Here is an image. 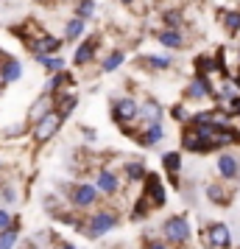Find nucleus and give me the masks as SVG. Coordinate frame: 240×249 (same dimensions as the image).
<instances>
[{
    "label": "nucleus",
    "instance_id": "31",
    "mask_svg": "<svg viewBox=\"0 0 240 249\" xmlns=\"http://www.w3.org/2000/svg\"><path fill=\"white\" fill-rule=\"evenodd\" d=\"M23 249H39V247H36V244H25Z\"/></svg>",
    "mask_w": 240,
    "mask_h": 249
},
{
    "label": "nucleus",
    "instance_id": "32",
    "mask_svg": "<svg viewBox=\"0 0 240 249\" xmlns=\"http://www.w3.org/2000/svg\"><path fill=\"white\" fill-rule=\"evenodd\" d=\"M120 3H134V0H120Z\"/></svg>",
    "mask_w": 240,
    "mask_h": 249
},
{
    "label": "nucleus",
    "instance_id": "17",
    "mask_svg": "<svg viewBox=\"0 0 240 249\" xmlns=\"http://www.w3.org/2000/svg\"><path fill=\"white\" fill-rule=\"evenodd\" d=\"M76 104H79V98H76L73 92H64V95H59V98H56V112L62 115V121L76 109Z\"/></svg>",
    "mask_w": 240,
    "mask_h": 249
},
{
    "label": "nucleus",
    "instance_id": "13",
    "mask_svg": "<svg viewBox=\"0 0 240 249\" xmlns=\"http://www.w3.org/2000/svg\"><path fill=\"white\" fill-rule=\"evenodd\" d=\"M23 76V68H20V62L14 56H0V81H6V84H12Z\"/></svg>",
    "mask_w": 240,
    "mask_h": 249
},
{
    "label": "nucleus",
    "instance_id": "14",
    "mask_svg": "<svg viewBox=\"0 0 240 249\" xmlns=\"http://www.w3.org/2000/svg\"><path fill=\"white\" fill-rule=\"evenodd\" d=\"M207 196H209V202H215V204H229L232 202V191L224 188V185H218V182L207 185Z\"/></svg>",
    "mask_w": 240,
    "mask_h": 249
},
{
    "label": "nucleus",
    "instance_id": "20",
    "mask_svg": "<svg viewBox=\"0 0 240 249\" xmlns=\"http://www.w3.org/2000/svg\"><path fill=\"white\" fill-rule=\"evenodd\" d=\"M123 171H126V177L131 182H143L145 177H148V171H145V165H143V162H126V165H123Z\"/></svg>",
    "mask_w": 240,
    "mask_h": 249
},
{
    "label": "nucleus",
    "instance_id": "28",
    "mask_svg": "<svg viewBox=\"0 0 240 249\" xmlns=\"http://www.w3.org/2000/svg\"><path fill=\"white\" fill-rule=\"evenodd\" d=\"M143 249H168V244H165V241H160V238H151Z\"/></svg>",
    "mask_w": 240,
    "mask_h": 249
},
{
    "label": "nucleus",
    "instance_id": "33",
    "mask_svg": "<svg viewBox=\"0 0 240 249\" xmlns=\"http://www.w3.org/2000/svg\"><path fill=\"white\" fill-rule=\"evenodd\" d=\"M0 84H3V81H0Z\"/></svg>",
    "mask_w": 240,
    "mask_h": 249
},
{
    "label": "nucleus",
    "instance_id": "11",
    "mask_svg": "<svg viewBox=\"0 0 240 249\" xmlns=\"http://www.w3.org/2000/svg\"><path fill=\"white\" fill-rule=\"evenodd\" d=\"M218 174H221V179H240V157L235 154H221L218 157Z\"/></svg>",
    "mask_w": 240,
    "mask_h": 249
},
{
    "label": "nucleus",
    "instance_id": "24",
    "mask_svg": "<svg viewBox=\"0 0 240 249\" xmlns=\"http://www.w3.org/2000/svg\"><path fill=\"white\" fill-rule=\"evenodd\" d=\"M224 25H226L229 34H240V12L238 9H232V12L224 14Z\"/></svg>",
    "mask_w": 240,
    "mask_h": 249
},
{
    "label": "nucleus",
    "instance_id": "12",
    "mask_svg": "<svg viewBox=\"0 0 240 249\" xmlns=\"http://www.w3.org/2000/svg\"><path fill=\"white\" fill-rule=\"evenodd\" d=\"M95 188L103 193V196H114V193L120 191V179H117V174L109 168H101L98 171V179H95Z\"/></svg>",
    "mask_w": 240,
    "mask_h": 249
},
{
    "label": "nucleus",
    "instance_id": "19",
    "mask_svg": "<svg viewBox=\"0 0 240 249\" xmlns=\"http://www.w3.org/2000/svg\"><path fill=\"white\" fill-rule=\"evenodd\" d=\"M123 59H126L123 51H112V53L101 62V70H103V73H112V70H117L120 65H123Z\"/></svg>",
    "mask_w": 240,
    "mask_h": 249
},
{
    "label": "nucleus",
    "instance_id": "5",
    "mask_svg": "<svg viewBox=\"0 0 240 249\" xmlns=\"http://www.w3.org/2000/svg\"><path fill=\"white\" fill-rule=\"evenodd\" d=\"M204 247L207 249H229L232 247V230L221 221H212L207 224L204 230Z\"/></svg>",
    "mask_w": 240,
    "mask_h": 249
},
{
    "label": "nucleus",
    "instance_id": "15",
    "mask_svg": "<svg viewBox=\"0 0 240 249\" xmlns=\"http://www.w3.org/2000/svg\"><path fill=\"white\" fill-rule=\"evenodd\" d=\"M157 39H160L165 48H184L182 31H173V28H165V31H160V34H157Z\"/></svg>",
    "mask_w": 240,
    "mask_h": 249
},
{
    "label": "nucleus",
    "instance_id": "7",
    "mask_svg": "<svg viewBox=\"0 0 240 249\" xmlns=\"http://www.w3.org/2000/svg\"><path fill=\"white\" fill-rule=\"evenodd\" d=\"M59 126H62V115L59 112H50L48 118H42L39 124H34V143H39V146L48 143L59 132Z\"/></svg>",
    "mask_w": 240,
    "mask_h": 249
},
{
    "label": "nucleus",
    "instance_id": "2",
    "mask_svg": "<svg viewBox=\"0 0 240 249\" xmlns=\"http://www.w3.org/2000/svg\"><path fill=\"white\" fill-rule=\"evenodd\" d=\"M162 235L171 247H184L190 241V221L187 215H168L162 221Z\"/></svg>",
    "mask_w": 240,
    "mask_h": 249
},
{
    "label": "nucleus",
    "instance_id": "21",
    "mask_svg": "<svg viewBox=\"0 0 240 249\" xmlns=\"http://www.w3.org/2000/svg\"><path fill=\"white\" fill-rule=\"evenodd\" d=\"M84 34V20H79V17H73L67 25H64V39L67 42H76L79 36Z\"/></svg>",
    "mask_w": 240,
    "mask_h": 249
},
{
    "label": "nucleus",
    "instance_id": "29",
    "mask_svg": "<svg viewBox=\"0 0 240 249\" xmlns=\"http://www.w3.org/2000/svg\"><path fill=\"white\" fill-rule=\"evenodd\" d=\"M171 115H173V118H179V121H182V118H184V109H182V107H173V109H171Z\"/></svg>",
    "mask_w": 240,
    "mask_h": 249
},
{
    "label": "nucleus",
    "instance_id": "6",
    "mask_svg": "<svg viewBox=\"0 0 240 249\" xmlns=\"http://www.w3.org/2000/svg\"><path fill=\"white\" fill-rule=\"evenodd\" d=\"M162 118H165V109H162V104L157 98H145V101L140 104V121L145 129L151 126H162Z\"/></svg>",
    "mask_w": 240,
    "mask_h": 249
},
{
    "label": "nucleus",
    "instance_id": "16",
    "mask_svg": "<svg viewBox=\"0 0 240 249\" xmlns=\"http://www.w3.org/2000/svg\"><path fill=\"white\" fill-rule=\"evenodd\" d=\"M162 165H165V171L173 177V182H176V174L182 171V154L179 151H168V154H162Z\"/></svg>",
    "mask_w": 240,
    "mask_h": 249
},
{
    "label": "nucleus",
    "instance_id": "23",
    "mask_svg": "<svg viewBox=\"0 0 240 249\" xmlns=\"http://www.w3.org/2000/svg\"><path fill=\"white\" fill-rule=\"evenodd\" d=\"M140 65H148L154 70H165L173 65V59L171 56H140Z\"/></svg>",
    "mask_w": 240,
    "mask_h": 249
},
{
    "label": "nucleus",
    "instance_id": "4",
    "mask_svg": "<svg viewBox=\"0 0 240 249\" xmlns=\"http://www.w3.org/2000/svg\"><path fill=\"white\" fill-rule=\"evenodd\" d=\"M98 196H101V191H98L95 185H87V182H79V185H70V188H67L70 204H73V207H79V210L92 207V204L98 202Z\"/></svg>",
    "mask_w": 240,
    "mask_h": 249
},
{
    "label": "nucleus",
    "instance_id": "10",
    "mask_svg": "<svg viewBox=\"0 0 240 249\" xmlns=\"http://www.w3.org/2000/svg\"><path fill=\"white\" fill-rule=\"evenodd\" d=\"M101 45V36H87L79 48H76V53H73V62H76V68H84V65H90L92 59H95V51Z\"/></svg>",
    "mask_w": 240,
    "mask_h": 249
},
{
    "label": "nucleus",
    "instance_id": "22",
    "mask_svg": "<svg viewBox=\"0 0 240 249\" xmlns=\"http://www.w3.org/2000/svg\"><path fill=\"white\" fill-rule=\"evenodd\" d=\"M162 135H165L162 126H151V129H145V132L140 135V143H143V146H157L162 140Z\"/></svg>",
    "mask_w": 240,
    "mask_h": 249
},
{
    "label": "nucleus",
    "instance_id": "25",
    "mask_svg": "<svg viewBox=\"0 0 240 249\" xmlns=\"http://www.w3.org/2000/svg\"><path fill=\"white\" fill-rule=\"evenodd\" d=\"M92 14H95V3H92V0H79V6H76V17L87 23Z\"/></svg>",
    "mask_w": 240,
    "mask_h": 249
},
{
    "label": "nucleus",
    "instance_id": "3",
    "mask_svg": "<svg viewBox=\"0 0 240 249\" xmlns=\"http://www.w3.org/2000/svg\"><path fill=\"white\" fill-rule=\"evenodd\" d=\"M112 118L117 126H128L134 124V121H140V104L131 98V95H120L117 101H114L112 107Z\"/></svg>",
    "mask_w": 240,
    "mask_h": 249
},
{
    "label": "nucleus",
    "instance_id": "30",
    "mask_svg": "<svg viewBox=\"0 0 240 249\" xmlns=\"http://www.w3.org/2000/svg\"><path fill=\"white\" fill-rule=\"evenodd\" d=\"M59 249H76V247H73L70 241H59Z\"/></svg>",
    "mask_w": 240,
    "mask_h": 249
},
{
    "label": "nucleus",
    "instance_id": "18",
    "mask_svg": "<svg viewBox=\"0 0 240 249\" xmlns=\"http://www.w3.org/2000/svg\"><path fill=\"white\" fill-rule=\"evenodd\" d=\"M17 238H20V227H17V221H14L9 230L0 232V249H12L14 244H17Z\"/></svg>",
    "mask_w": 240,
    "mask_h": 249
},
{
    "label": "nucleus",
    "instance_id": "9",
    "mask_svg": "<svg viewBox=\"0 0 240 249\" xmlns=\"http://www.w3.org/2000/svg\"><path fill=\"white\" fill-rule=\"evenodd\" d=\"M145 202L151 207H165V202H168V193L162 188L160 174H148L145 177Z\"/></svg>",
    "mask_w": 240,
    "mask_h": 249
},
{
    "label": "nucleus",
    "instance_id": "26",
    "mask_svg": "<svg viewBox=\"0 0 240 249\" xmlns=\"http://www.w3.org/2000/svg\"><path fill=\"white\" fill-rule=\"evenodd\" d=\"M36 62H39V65H45L50 73H62V68H64V62H62L59 56H39Z\"/></svg>",
    "mask_w": 240,
    "mask_h": 249
},
{
    "label": "nucleus",
    "instance_id": "27",
    "mask_svg": "<svg viewBox=\"0 0 240 249\" xmlns=\"http://www.w3.org/2000/svg\"><path fill=\"white\" fill-rule=\"evenodd\" d=\"M12 224H14L12 210H0V232H3V230H9Z\"/></svg>",
    "mask_w": 240,
    "mask_h": 249
},
{
    "label": "nucleus",
    "instance_id": "1",
    "mask_svg": "<svg viewBox=\"0 0 240 249\" xmlns=\"http://www.w3.org/2000/svg\"><path fill=\"white\" fill-rule=\"evenodd\" d=\"M117 213H112L109 207L106 210H98V213H92L87 221H76V227H79L84 235H90V238H101V235H106L109 230H114L117 227Z\"/></svg>",
    "mask_w": 240,
    "mask_h": 249
},
{
    "label": "nucleus",
    "instance_id": "8",
    "mask_svg": "<svg viewBox=\"0 0 240 249\" xmlns=\"http://www.w3.org/2000/svg\"><path fill=\"white\" fill-rule=\"evenodd\" d=\"M28 48H31L34 59H39V56H56V51L62 48V39L53 36V34H42V36H36V39H31Z\"/></svg>",
    "mask_w": 240,
    "mask_h": 249
}]
</instances>
